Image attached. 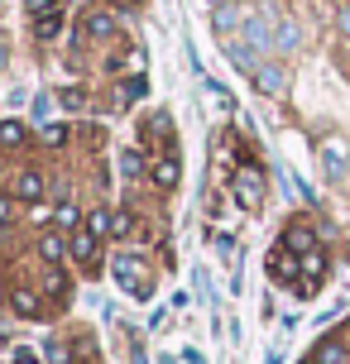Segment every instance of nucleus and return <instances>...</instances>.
Masks as SVG:
<instances>
[{
	"label": "nucleus",
	"instance_id": "f257e3e1",
	"mask_svg": "<svg viewBox=\"0 0 350 364\" xmlns=\"http://www.w3.org/2000/svg\"><path fill=\"white\" fill-rule=\"evenodd\" d=\"M111 273L120 278V288H125L129 297H149V292H154L144 259H134V255H115V259H111Z\"/></svg>",
	"mask_w": 350,
	"mask_h": 364
},
{
	"label": "nucleus",
	"instance_id": "f03ea898",
	"mask_svg": "<svg viewBox=\"0 0 350 364\" xmlns=\"http://www.w3.org/2000/svg\"><path fill=\"white\" fill-rule=\"evenodd\" d=\"M230 192H235V201L245 206V211H255L259 201H264V173H259L255 164H245L235 178H230Z\"/></svg>",
	"mask_w": 350,
	"mask_h": 364
},
{
	"label": "nucleus",
	"instance_id": "7ed1b4c3",
	"mask_svg": "<svg viewBox=\"0 0 350 364\" xmlns=\"http://www.w3.org/2000/svg\"><path fill=\"white\" fill-rule=\"evenodd\" d=\"M149 178H154V187H159V192H173V187H178V178H183L178 154H173V149H164V154L149 164Z\"/></svg>",
	"mask_w": 350,
	"mask_h": 364
},
{
	"label": "nucleus",
	"instance_id": "20e7f679",
	"mask_svg": "<svg viewBox=\"0 0 350 364\" xmlns=\"http://www.w3.org/2000/svg\"><path fill=\"white\" fill-rule=\"evenodd\" d=\"M283 245H288L293 255H312V250H317V230H312V225H302V220H293V225L283 230Z\"/></svg>",
	"mask_w": 350,
	"mask_h": 364
},
{
	"label": "nucleus",
	"instance_id": "39448f33",
	"mask_svg": "<svg viewBox=\"0 0 350 364\" xmlns=\"http://www.w3.org/2000/svg\"><path fill=\"white\" fill-rule=\"evenodd\" d=\"M139 134H144V144L173 149V120H168V115H149L144 125H139Z\"/></svg>",
	"mask_w": 350,
	"mask_h": 364
},
{
	"label": "nucleus",
	"instance_id": "423d86ee",
	"mask_svg": "<svg viewBox=\"0 0 350 364\" xmlns=\"http://www.w3.org/2000/svg\"><path fill=\"white\" fill-rule=\"evenodd\" d=\"M96 240H101V235H92V230H73V259H77V264L96 269Z\"/></svg>",
	"mask_w": 350,
	"mask_h": 364
},
{
	"label": "nucleus",
	"instance_id": "0eeeda50",
	"mask_svg": "<svg viewBox=\"0 0 350 364\" xmlns=\"http://www.w3.org/2000/svg\"><path fill=\"white\" fill-rule=\"evenodd\" d=\"M15 197H19V201H38V197H43V178H38L34 168L15 173Z\"/></svg>",
	"mask_w": 350,
	"mask_h": 364
},
{
	"label": "nucleus",
	"instance_id": "6e6552de",
	"mask_svg": "<svg viewBox=\"0 0 350 364\" xmlns=\"http://www.w3.org/2000/svg\"><path fill=\"white\" fill-rule=\"evenodd\" d=\"M269 273H274V278H283V283H297V264H293V250H288V245L269 255Z\"/></svg>",
	"mask_w": 350,
	"mask_h": 364
},
{
	"label": "nucleus",
	"instance_id": "1a4fd4ad",
	"mask_svg": "<svg viewBox=\"0 0 350 364\" xmlns=\"http://www.w3.org/2000/svg\"><path fill=\"white\" fill-rule=\"evenodd\" d=\"M68 250H73V245L58 235V230H43V235H38V255L48 259V264H63V255H68Z\"/></svg>",
	"mask_w": 350,
	"mask_h": 364
},
{
	"label": "nucleus",
	"instance_id": "9d476101",
	"mask_svg": "<svg viewBox=\"0 0 350 364\" xmlns=\"http://www.w3.org/2000/svg\"><path fill=\"white\" fill-rule=\"evenodd\" d=\"M10 307H15L19 316H43V302H38V292H29V288L10 292Z\"/></svg>",
	"mask_w": 350,
	"mask_h": 364
},
{
	"label": "nucleus",
	"instance_id": "9b49d317",
	"mask_svg": "<svg viewBox=\"0 0 350 364\" xmlns=\"http://www.w3.org/2000/svg\"><path fill=\"white\" fill-rule=\"evenodd\" d=\"M312 364H346V346H341V341H336V336H327V341H322V346H317Z\"/></svg>",
	"mask_w": 350,
	"mask_h": 364
},
{
	"label": "nucleus",
	"instance_id": "f8f14e48",
	"mask_svg": "<svg viewBox=\"0 0 350 364\" xmlns=\"http://www.w3.org/2000/svg\"><path fill=\"white\" fill-rule=\"evenodd\" d=\"M24 139H29V129L19 120H0V149H19Z\"/></svg>",
	"mask_w": 350,
	"mask_h": 364
},
{
	"label": "nucleus",
	"instance_id": "ddd939ff",
	"mask_svg": "<svg viewBox=\"0 0 350 364\" xmlns=\"http://www.w3.org/2000/svg\"><path fill=\"white\" fill-rule=\"evenodd\" d=\"M322 159H327V173H332V178H341V173H346V144H322Z\"/></svg>",
	"mask_w": 350,
	"mask_h": 364
},
{
	"label": "nucleus",
	"instance_id": "4468645a",
	"mask_svg": "<svg viewBox=\"0 0 350 364\" xmlns=\"http://www.w3.org/2000/svg\"><path fill=\"white\" fill-rule=\"evenodd\" d=\"M87 34H92V38H111L115 34V19L106 15V10H92V15H87Z\"/></svg>",
	"mask_w": 350,
	"mask_h": 364
},
{
	"label": "nucleus",
	"instance_id": "2eb2a0df",
	"mask_svg": "<svg viewBox=\"0 0 350 364\" xmlns=\"http://www.w3.org/2000/svg\"><path fill=\"white\" fill-rule=\"evenodd\" d=\"M58 29H63V15H58V10H48V15H34V34H38V38H58Z\"/></svg>",
	"mask_w": 350,
	"mask_h": 364
},
{
	"label": "nucleus",
	"instance_id": "dca6fc26",
	"mask_svg": "<svg viewBox=\"0 0 350 364\" xmlns=\"http://www.w3.org/2000/svg\"><path fill=\"white\" fill-rule=\"evenodd\" d=\"M255 82L264 91H283V73H278V68H269V63H259V68H255Z\"/></svg>",
	"mask_w": 350,
	"mask_h": 364
},
{
	"label": "nucleus",
	"instance_id": "f3484780",
	"mask_svg": "<svg viewBox=\"0 0 350 364\" xmlns=\"http://www.w3.org/2000/svg\"><path fill=\"white\" fill-rule=\"evenodd\" d=\"M111 235H115V240L134 235V216H129V211H111Z\"/></svg>",
	"mask_w": 350,
	"mask_h": 364
},
{
	"label": "nucleus",
	"instance_id": "a211bd4d",
	"mask_svg": "<svg viewBox=\"0 0 350 364\" xmlns=\"http://www.w3.org/2000/svg\"><path fill=\"white\" fill-rule=\"evenodd\" d=\"M87 230H92V235H111V211H92V216H87Z\"/></svg>",
	"mask_w": 350,
	"mask_h": 364
},
{
	"label": "nucleus",
	"instance_id": "6ab92c4d",
	"mask_svg": "<svg viewBox=\"0 0 350 364\" xmlns=\"http://www.w3.org/2000/svg\"><path fill=\"white\" fill-rule=\"evenodd\" d=\"M43 288L53 292V297H63V292H68V278H63V269H48V273H43Z\"/></svg>",
	"mask_w": 350,
	"mask_h": 364
},
{
	"label": "nucleus",
	"instance_id": "aec40b11",
	"mask_svg": "<svg viewBox=\"0 0 350 364\" xmlns=\"http://www.w3.org/2000/svg\"><path fill=\"white\" fill-rule=\"evenodd\" d=\"M322 273H327V255H322V245H317L312 255H307V278H312V283H317Z\"/></svg>",
	"mask_w": 350,
	"mask_h": 364
},
{
	"label": "nucleus",
	"instance_id": "412c9836",
	"mask_svg": "<svg viewBox=\"0 0 350 364\" xmlns=\"http://www.w3.org/2000/svg\"><path fill=\"white\" fill-rule=\"evenodd\" d=\"M134 96H144V77H129L125 87H120V101H134Z\"/></svg>",
	"mask_w": 350,
	"mask_h": 364
},
{
	"label": "nucleus",
	"instance_id": "4be33fe9",
	"mask_svg": "<svg viewBox=\"0 0 350 364\" xmlns=\"http://www.w3.org/2000/svg\"><path fill=\"white\" fill-rule=\"evenodd\" d=\"M43 144H68V125H48V129H43Z\"/></svg>",
	"mask_w": 350,
	"mask_h": 364
},
{
	"label": "nucleus",
	"instance_id": "5701e85b",
	"mask_svg": "<svg viewBox=\"0 0 350 364\" xmlns=\"http://www.w3.org/2000/svg\"><path fill=\"white\" fill-rule=\"evenodd\" d=\"M63 106L68 110H87V96H82V91H63Z\"/></svg>",
	"mask_w": 350,
	"mask_h": 364
},
{
	"label": "nucleus",
	"instance_id": "b1692460",
	"mask_svg": "<svg viewBox=\"0 0 350 364\" xmlns=\"http://www.w3.org/2000/svg\"><path fill=\"white\" fill-rule=\"evenodd\" d=\"M48 10H58V0H29V15H48Z\"/></svg>",
	"mask_w": 350,
	"mask_h": 364
},
{
	"label": "nucleus",
	"instance_id": "393cba45",
	"mask_svg": "<svg viewBox=\"0 0 350 364\" xmlns=\"http://www.w3.org/2000/svg\"><path fill=\"white\" fill-rule=\"evenodd\" d=\"M120 164H125V173H129V178H134V173H144V164H139V154H125Z\"/></svg>",
	"mask_w": 350,
	"mask_h": 364
},
{
	"label": "nucleus",
	"instance_id": "a878e982",
	"mask_svg": "<svg viewBox=\"0 0 350 364\" xmlns=\"http://www.w3.org/2000/svg\"><path fill=\"white\" fill-rule=\"evenodd\" d=\"M58 225H73V230H77V211H73V206H63V211H58Z\"/></svg>",
	"mask_w": 350,
	"mask_h": 364
},
{
	"label": "nucleus",
	"instance_id": "bb28decb",
	"mask_svg": "<svg viewBox=\"0 0 350 364\" xmlns=\"http://www.w3.org/2000/svg\"><path fill=\"white\" fill-rule=\"evenodd\" d=\"M10 216H15V211H10V201L0 197V225H10Z\"/></svg>",
	"mask_w": 350,
	"mask_h": 364
},
{
	"label": "nucleus",
	"instance_id": "cd10ccee",
	"mask_svg": "<svg viewBox=\"0 0 350 364\" xmlns=\"http://www.w3.org/2000/svg\"><path fill=\"white\" fill-rule=\"evenodd\" d=\"M15 364H38V360H34V355H19V360H15Z\"/></svg>",
	"mask_w": 350,
	"mask_h": 364
},
{
	"label": "nucleus",
	"instance_id": "c85d7f7f",
	"mask_svg": "<svg viewBox=\"0 0 350 364\" xmlns=\"http://www.w3.org/2000/svg\"><path fill=\"white\" fill-rule=\"evenodd\" d=\"M0 68H5V48H0Z\"/></svg>",
	"mask_w": 350,
	"mask_h": 364
},
{
	"label": "nucleus",
	"instance_id": "c756f323",
	"mask_svg": "<svg viewBox=\"0 0 350 364\" xmlns=\"http://www.w3.org/2000/svg\"><path fill=\"white\" fill-rule=\"evenodd\" d=\"M125 5H139V0H125Z\"/></svg>",
	"mask_w": 350,
	"mask_h": 364
},
{
	"label": "nucleus",
	"instance_id": "7c9ffc66",
	"mask_svg": "<svg viewBox=\"0 0 350 364\" xmlns=\"http://www.w3.org/2000/svg\"><path fill=\"white\" fill-rule=\"evenodd\" d=\"M346 336H350V321H346Z\"/></svg>",
	"mask_w": 350,
	"mask_h": 364
},
{
	"label": "nucleus",
	"instance_id": "2f4dec72",
	"mask_svg": "<svg viewBox=\"0 0 350 364\" xmlns=\"http://www.w3.org/2000/svg\"><path fill=\"white\" fill-rule=\"evenodd\" d=\"M0 178H5V168H0Z\"/></svg>",
	"mask_w": 350,
	"mask_h": 364
},
{
	"label": "nucleus",
	"instance_id": "473e14b6",
	"mask_svg": "<svg viewBox=\"0 0 350 364\" xmlns=\"http://www.w3.org/2000/svg\"><path fill=\"white\" fill-rule=\"evenodd\" d=\"M164 364H173V360H164Z\"/></svg>",
	"mask_w": 350,
	"mask_h": 364
}]
</instances>
